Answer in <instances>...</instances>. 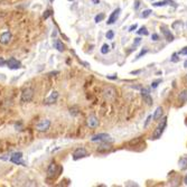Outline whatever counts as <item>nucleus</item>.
<instances>
[{"label":"nucleus","instance_id":"6e6552de","mask_svg":"<svg viewBox=\"0 0 187 187\" xmlns=\"http://www.w3.org/2000/svg\"><path fill=\"white\" fill-rule=\"evenodd\" d=\"M57 171H58V165L56 162H52L47 169V178H53L57 174Z\"/></svg>","mask_w":187,"mask_h":187},{"label":"nucleus","instance_id":"b1692460","mask_svg":"<svg viewBox=\"0 0 187 187\" xmlns=\"http://www.w3.org/2000/svg\"><path fill=\"white\" fill-rule=\"evenodd\" d=\"M105 18V16H104V14H100V15H96L95 16V23H100V21H102L103 19Z\"/></svg>","mask_w":187,"mask_h":187},{"label":"nucleus","instance_id":"39448f33","mask_svg":"<svg viewBox=\"0 0 187 187\" xmlns=\"http://www.w3.org/2000/svg\"><path fill=\"white\" fill-rule=\"evenodd\" d=\"M116 90L112 87V86H108V87H105L104 90H103V95H104V98L107 99V100H113L114 98H116Z\"/></svg>","mask_w":187,"mask_h":187},{"label":"nucleus","instance_id":"1a4fd4ad","mask_svg":"<svg viewBox=\"0 0 187 187\" xmlns=\"http://www.w3.org/2000/svg\"><path fill=\"white\" fill-rule=\"evenodd\" d=\"M86 156H87V151L85 150L84 148H77L73 153V159L74 160H78V159L84 158Z\"/></svg>","mask_w":187,"mask_h":187},{"label":"nucleus","instance_id":"2eb2a0df","mask_svg":"<svg viewBox=\"0 0 187 187\" xmlns=\"http://www.w3.org/2000/svg\"><path fill=\"white\" fill-rule=\"evenodd\" d=\"M162 116H164V109H162V107H158L156 111H155V113H153V119L156 120V121H158V120H162Z\"/></svg>","mask_w":187,"mask_h":187},{"label":"nucleus","instance_id":"20e7f679","mask_svg":"<svg viewBox=\"0 0 187 187\" xmlns=\"http://www.w3.org/2000/svg\"><path fill=\"white\" fill-rule=\"evenodd\" d=\"M7 66L9 67V69H19L21 68V63L19 62L18 60H16L15 57H10L8 60H7Z\"/></svg>","mask_w":187,"mask_h":187},{"label":"nucleus","instance_id":"7c9ffc66","mask_svg":"<svg viewBox=\"0 0 187 187\" xmlns=\"http://www.w3.org/2000/svg\"><path fill=\"white\" fill-rule=\"evenodd\" d=\"M52 14H53V12H52V10H46V11H45V14H44V18H45V19H47V18L51 16Z\"/></svg>","mask_w":187,"mask_h":187},{"label":"nucleus","instance_id":"412c9836","mask_svg":"<svg viewBox=\"0 0 187 187\" xmlns=\"http://www.w3.org/2000/svg\"><path fill=\"white\" fill-rule=\"evenodd\" d=\"M179 54L178 53H174L173 55H171V57H170V60L173 62V63H177V62H179Z\"/></svg>","mask_w":187,"mask_h":187},{"label":"nucleus","instance_id":"423d86ee","mask_svg":"<svg viewBox=\"0 0 187 187\" xmlns=\"http://www.w3.org/2000/svg\"><path fill=\"white\" fill-rule=\"evenodd\" d=\"M51 127V120L48 119H45L41 121L37 126H36V129L38 130V131H41V132H45V131H47L48 129Z\"/></svg>","mask_w":187,"mask_h":187},{"label":"nucleus","instance_id":"c03bdc74","mask_svg":"<svg viewBox=\"0 0 187 187\" xmlns=\"http://www.w3.org/2000/svg\"><path fill=\"white\" fill-rule=\"evenodd\" d=\"M186 56H187V55H186Z\"/></svg>","mask_w":187,"mask_h":187},{"label":"nucleus","instance_id":"473e14b6","mask_svg":"<svg viewBox=\"0 0 187 187\" xmlns=\"http://www.w3.org/2000/svg\"><path fill=\"white\" fill-rule=\"evenodd\" d=\"M137 24H135V25H131L130 27H129V32H133V30H136L137 29Z\"/></svg>","mask_w":187,"mask_h":187},{"label":"nucleus","instance_id":"9b49d317","mask_svg":"<svg viewBox=\"0 0 187 187\" xmlns=\"http://www.w3.org/2000/svg\"><path fill=\"white\" fill-rule=\"evenodd\" d=\"M11 38H12V35L10 32H3L2 34L0 35V44L2 45H7L11 42Z\"/></svg>","mask_w":187,"mask_h":187},{"label":"nucleus","instance_id":"f257e3e1","mask_svg":"<svg viewBox=\"0 0 187 187\" xmlns=\"http://www.w3.org/2000/svg\"><path fill=\"white\" fill-rule=\"evenodd\" d=\"M167 127V117H165V118H162V122L158 124V127L155 129V131H153V136H151V139H159L162 135L164 133V131H165V129Z\"/></svg>","mask_w":187,"mask_h":187},{"label":"nucleus","instance_id":"c9c22d12","mask_svg":"<svg viewBox=\"0 0 187 187\" xmlns=\"http://www.w3.org/2000/svg\"><path fill=\"white\" fill-rule=\"evenodd\" d=\"M139 6H140V1H139V0H136V1H135V9H138L139 8Z\"/></svg>","mask_w":187,"mask_h":187},{"label":"nucleus","instance_id":"4468645a","mask_svg":"<svg viewBox=\"0 0 187 187\" xmlns=\"http://www.w3.org/2000/svg\"><path fill=\"white\" fill-rule=\"evenodd\" d=\"M160 29H162L164 36L166 37L167 42H173V41H174V35L170 33V30H168V29H167L165 26H162V27H160Z\"/></svg>","mask_w":187,"mask_h":187},{"label":"nucleus","instance_id":"e433bc0d","mask_svg":"<svg viewBox=\"0 0 187 187\" xmlns=\"http://www.w3.org/2000/svg\"><path fill=\"white\" fill-rule=\"evenodd\" d=\"M107 77L109 78V80H117V75L114 74V75H107Z\"/></svg>","mask_w":187,"mask_h":187},{"label":"nucleus","instance_id":"2f4dec72","mask_svg":"<svg viewBox=\"0 0 187 187\" xmlns=\"http://www.w3.org/2000/svg\"><path fill=\"white\" fill-rule=\"evenodd\" d=\"M7 64V60H5L3 57H0V66H5Z\"/></svg>","mask_w":187,"mask_h":187},{"label":"nucleus","instance_id":"f704fd0d","mask_svg":"<svg viewBox=\"0 0 187 187\" xmlns=\"http://www.w3.org/2000/svg\"><path fill=\"white\" fill-rule=\"evenodd\" d=\"M151 118H153L151 116H149V117L147 118V120H146V122H145V127H147V126L149 124V122H150V120H151Z\"/></svg>","mask_w":187,"mask_h":187},{"label":"nucleus","instance_id":"0eeeda50","mask_svg":"<svg viewBox=\"0 0 187 187\" xmlns=\"http://www.w3.org/2000/svg\"><path fill=\"white\" fill-rule=\"evenodd\" d=\"M10 162L16 164V165H23L25 166V162L23 160V153H15L10 157Z\"/></svg>","mask_w":187,"mask_h":187},{"label":"nucleus","instance_id":"9d476101","mask_svg":"<svg viewBox=\"0 0 187 187\" xmlns=\"http://www.w3.org/2000/svg\"><path fill=\"white\" fill-rule=\"evenodd\" d=\"M120 12H121V9H120V8L114 9V10H113V12L110 15V17L108 18L107 24H108V25H112V24H114V23L118 20V18H119Z\"/></svg>","mask_w":187,"mask_h":187},{"label":"nucleus","instance_id":"37998d69","mask_svg":"<svg viewBox=\"0 0 187 187\" xmlns=\"http://www.w3.org/2000/svg\"><path fill=\"white\" fill-rule=\"evenodd\" d=\"M186 80H187V75H186Z\"/></svg>","mask_w":187,"mask_h":187},{"label":"nucleus","instance_id":"a19ab883","mask_svg":"<svg viewBox=\"0 0 187 187\" xmlns=\"http://www.w3.org/2000/svg\"><path fill=\"white\" fill-rule=\"evenodd\" d=\"M68 1H73V0H68Z\"/></svg>","mask_w":187,"mask_h":187},{"label":"nucleus","instance_id":"72a5a7b5","mask_svg":"<svg viewBox=\"0 0 187 187\" xmlns=\"http://www.w3.org/2000/svg\"><path fill=\"white\" fill-rule=\"evenodd\" d=\"M179 55H187V47H185L184 50H182L180 52H178Z\"/></svg>","mask_w":187,"mask_h":187},{"label":"nucleus","instance_id":"c85d7f7f","mask_svg":"<svg viewBox=\"0 0 187 187\" xmlns=\"http://www.w3.org/2000/svg\"><path fill=\"white\" fill-rule=\"evenodd\" d=\"M159 83H162V80H158V81H155V82H153L151 83V87L153 89H156L158 85H159Z\"/></svg>","mask_w":187,"mask_h":187},{"label":"nucleus","instance_id":"79ce46f5","mask_svg":"<svg viewBox=\"0 0 187 187\" xmlns=\"http://www.w3.org/2000/svg\"><path fill=\"white\" fill-rule=\"evenodd\" d=\"M51 2H53V0H51Z\"/></svg>","mask_w":187,"mask_h":187},{"label":"nucleus","instance_id":"7ed1b4c3","mask_svg":"<svg viewBox=\"0 0 187 187\" xmlns=\"http://www.w3.org/2000/svg\"><path fill=\"white\" fill-rule=\"evenodd\" d=\"M91 141L92 142H96V141H100V142H112V139L107 133H99V135H95V136L92 137Z\"/></svg>","mask_w":187,"mask_h":187},{"label":"nucleus","instance_id":"a878e982","mask_svg":"<svg viewBox=\"0 0 187 187\" xmlns=\"http://www.w3.org/2000/svg\"><path fill=\"white\" fill-rule=\"evenodd\" d=\"M105 36H107V38H108V39H113V37H114V33H113V30H108V32H107V34H105Z\"/></svg>","mask_w":187,"mask_h":187},{"label":"nucleus","instance_id":"aec40b11","mask_svg":"<svg viewBox=\"0 0 187 187\" xmlns=\"http://www.w3.org/2000/svg\"><path fill=\"white\" fill-rule=\"evenodd\" d=\"M137 34L138 35H145L146 36V35H148L149 33H148V30H147V28H146L145 26H142L139 30H137Z\"/></svg>","mask_w":187,"mask_h":187},{"label":"nucleus","instance_id":"cd10ccee","mask_svg":"<svg viewBox=\"0 0 187 187\" xmlns=\"http://www.w3.org/2000/svg\"><path fill=\"white\" fill-rule=\"evenodd\" d=\"M147 53H148V50H147V48H145V50H142V51L139 53V55L137 56V60H138V58H140V57H142V56H144V55H146Z\"/></svg>","mask_w":187,"mask_h":187},{"label":"nucleus","instance_id":"dca6fc26","mask_svg":"<svg viewBox=\"0 0 187 187\" xmlns=\"http://www.w3.org/2000/svg\"><path fill=\"white\" fill-rule=\"evenodd\" d=\"M53 45H54V47L57 50L58 52H63L65 50V47H64V44L60 42V39H54V43H53Z\"/></svg>","mask_w":187,"mask_h":187},{"label":"nucleus","instance_id":"bb28decb","mask_svg":"<svg viewBox=\"0 0 187 187\" xmlns=\"http://www.w3.org/2000/svg\"><path fill=\"white\" fill-rule=\"evenodd\" d=\"M141 43V38L140 37H137V38H135V42H133V46H132V48L133 47H137L139 44Z\"/></svg>","mask_w":187,"mask_h":187},{"label":"nucleus","instance_id":"f8f14e48","mask_svg":"<svg viewBox=\"0 0 187 187\" xmlns=\"http://www.w3.org/2000/svg\"><path fill=\"white\" fill-rule=\"evenodd\" d=\"M57 99H58V92L57 91H53L51 95L47 99L44 100V103L45 104H53V103H55L57 101Z\"/></svg>","mask_w":187,"mask_h":187},{"label":"nucleus","instance_id":"5701e85b","mask_svg":"<svg viewBox=\"0 0 187 187\" xmlns=\"http://www.w3.org/2000/svg\"><path fill=\"white\" fill-rule=\"evenodd\" d=\"M151 12H153V11H151L150 9H146V10H144V12L141 14V17H142V18H147V17H149Z\"/></svg>","mask_w":187,"mask_h":187},{"label":"nucleus","instance_id":"c756f323","mask_svg":"<svg viewBox=\"0 0 187 187\" xmlns=\"http://www.w3.org/2000/svg\"><path fill=\"white\" fill-rule=\"evenodd\" d=\"M151 39H153V42H158V41H159V35H158V34H153V35H151Z\"/></svg>","mask_w":187,"mask_h":187},{"label":"nucleus","instance_id":"4be33fe9","mask_svg":"<svg viewBox=\"0 0 187 187\" xmlns=\"http://www.w3.org/2000/svg\"><path fill=\"white\" fill-rule=\"evenodd\" d=\"M109 51H110V46H109L108 44H104L102 46V48H101V53H102V54H108Z\"/></svg>","mask_w":187,"mask_h":187},{"label":"nucleus","instance_id":"f3484780","mask_svg":"<svg viewBox=\"0 0 187 187\" xmlns=\"http://www.w3.org/2000/svg\"><path fill=\"white\" fill-rule=\"evenodd\" d=\"M178 166L180 170H186L187 169V157H182L178 160Z\"/></svg>","mask_w":187,"mask_h":187},{"label":"nucleus","instance_id":"ea45409f","mask_svg":"<svg viewBox=\"0 0 187 187\" xmlns=\"http://www.w3.org/2000/svg\"><path fill=\"white\" fill-rule=\"evenodd\" d=\"M184 67H187V60L185 62V63H184Z\"/></svg>","mask_w":187,"mask_h":187},{"label":"nucleus","instance_id":"ddd939ff","mask_svg":"<svg viewBox=\"0 0 187 187\" xmlns=\"http://www.w3.org/2000/svg\"><path fill=\"white\" fill-rule=\"evenodd\" d=\"M86 123H87V126L90 128H96L99 126V120H98V118H96L95 116H90V117L87 118Z\"/></svg>","mask_w":187,"mask_h":187},{"label":"nucleus","instance_id":"f03ea898","mask_svg":"<svg viewBox=\"0 0 187 187\" xmlns=\"http://www.w3.org/2000/svg\"><path fill=\"white\" fill-rule=\"evenodd\" d=\"M33 98H34V90L32 87H26L21 92L20 101L21 103H28L33 100Z\"/></svg>","mask_w":187,"mask_h":187},{"label":"nucleus","instance_id":"393cba45","mask_svg":"<svg viewBox=\"0 0 187 187\" xmlns=\"http://www.w3.org/2000/svg\"><path fill=\"white\" fill-rule=\"evenodd\" d=\"M69 113H71L72 116H77V114H78V109H77L76 107H73V108L69 109Z\"/></svg>","mask_w":187,"mask_h":187},{"label":"nucleus","instance_id":"a211bd4d","mask_svg":"<svg viewBox=\"0 0 187 187\" xmlns=\"http://www.w3.org/2000/svg\"><path fill=\"white\" fill-rule=\"evenodd\" d=\"M141 96H142V99H144V102H146L148 105H151V104H153V98L150 96V93L142 94Z\"/></svg>","mask_w":187,"mask_h":187},{"label":"nucleus","instance_id":"58836bf2","mask_svg":"<svg viewBox=\"0 0 187 187\" xmlns=\"http://www.w3.org/2000/svg\"><path fill=\"white\" fill-rule=\"evenodd\" d=\"M184 183H185V184L187 185V176L185 177V179H184Z\"/></svg>","mask_w":187,"mask_h":187},{"label":"nucleus","instance_id":"6ab92c4d","mask_svg":"<svg viewBox=\"0 0 187 187\" xmlns=\"http://www.w3.org/2000/svg\"><path fill=\"white\" fill-rule=\"evenodd\" d=\"M178 99L180 102H183V103L187 102V90H184L182 93H179Z\"/></svg>","mask_w":187,"mask_h":187},{"label":"nucleus","instance_id":"4c0bfd02","mask_svg":"<svg viewBox=\"0 0 187 187\" xmlns=\"http://www.w3.org/2000/svg\"><path fill=\"white\" fill-rule=\"evenodd\" d=\"M92 2H93L94 5H98V3L100 2V0H92Z\"/></svg>","mask_w":187,"mask_h":187}]
</instances>
